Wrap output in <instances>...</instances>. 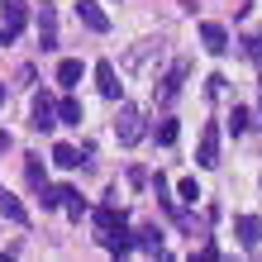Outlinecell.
Segmentation results:
<instances>
[{
  "instance_id": "2e32d148",
  "label": "cell",
  "mask_w": 262,
  "mask_h": 262,
  "mask_svg": "<svg viewBox=\"0 0 262 262\" xmlns=\"http://www.w3.org/2000/svg\"><path fill=\"white\" fill-rule=\"evenodd\" d=\"M81 62H76V57H67V62H57V86H76V81H81Z\"/></svg>"
},
{
  "instance_id": "7c38bea8",
  "label": "cell",
  "mask_w": 262,
  "mask_h": 262,
  "mask_svg": "<svg viewBox=\"0 0 262 262\" xmlns=\"http://www.w3.org/2000/svg\"><path fill=\"white\" fill-rule=\"evenodd\" d=\"M57 200L67 205V214H72V220H81V214H86V195L76 191V186H57Z\"/></svg>"
},
{
  "instance_id": "cb8c5ba5",
  "label": "cell",
  "mask_w": 262,
  "mask_h": 262,
  "mask_svg": "<svg viewBox=\"0 0 262 262\" xmlns=\"http://www.w3.org/2000/svg\"><path fill=\"white\" fill-rule=\"evenodd\" d=\"M0 105H5V81H0Z\"/></svg>"
},
{
  "instance_id": "3957f363",
  "label": "cell",
  "mask_w": 262,
  "mask_h": 262,
  "mask_svg": "<svg viewBox=\"0 0 262 262\" xmlns=\"http://www.w3.org/2000/svg\"><path fill=\"white\" fill-rule=\"evenodd\" d=\"M29 129H34V134H53L57 129V105H53V96H34V119H29Z\"/></svg>"
},
{
  "instance_id": "52a82bcc",
  "label": "cell",
  "mask_w": 262,
  "mask_h": 262,
  "mask_svg": "<svg viewBox=\"0 0 262 262\" xmlns=\"http://www.w3.org/2000/svg\"><path fill=\"white\" fill-rule=\"evenodd\" d=\"M186 72H191V62H172V72L158 81V100H162V105L177 100V91H181V81H186Z\"/></svg>"
},
{
  "instance_id": "d6986e66",
  "label": "cell",
  "mask_w": 262,
  "mask_h": 262,
  "mask_svg": "<svg viewBox=\"0 0 262 262\" xmlns=\"http://www.w3.org/2000/svg\"><path fill=\"white\" fill-rule=\"evenodd\" d=\"M152 191H158V205H162L167 214H177V200H172V186H167V177H158V181H152Z\"/></svg>"
},
{
  "instance_id": "7a4b0ae2",
  "label": "cell",
  "mask_w": 262,
  "mask_h": 262,
  "mask_svg": "<svg viewBox=\"0 0 262 262\" xmlns=\"http://www.w3.org/2000/svg\"><path fill=\"white\" fill-rule=\"evenodd\" d=\"M76 19H81L91 34H110V14L100 10V0H76Z\"/></svg>"
},
{
  "instance_id": "8992f818",
  "label": "cell",
  "mask_w": 262,
  "mask_h": 262,
  "mask_svg": "<svg viewBox=\"0 0 262 262\" xmlns=\"http://www.w3.org/2000/svg\"><path fill=\"white\" fill-rule=\"evenodd\" d=\"M200 43H205V53L224 57V53H229V29L214 24V19H205V24H200Z\"/></svg>"
},
{
  "instance_id": "ffe728a7",
  "label": "cell",
  "mask_w": 262,
  "mask_h": 262,
  "mask_svg": "<svg viewBox=\"0 0 262 262\" xmlns=\"http://www.w3.org/2000/svg\"><path fill=\"white\" fill-rule=\"evenodd\" d=\"M229 129H234V134H248V129H253V115L243 110V105H234V115H229Z\"/></svg>"
},
{
  "instance_id": "ba28073f",
  "label": "cell",
  "mask_w": 262,
  "mask_h": 262,
  "mask_svg": "<svg viewBox=\"0 0 262 262\" xmlns=\"http://www.w3.org/2000/svg\"><path fill=\"white\" fill-rule=\"evenodd\" d=\"M38 48H43V53L57 48V10H53V5L38 10Z\"/></svg>"
},
{
  "instance_id": "277c9868",
  "label": "cell",
  "mask_w": 262,
  "mask_h": 262,
  "mask_svg": "<svg viewBox=\"0 0 262 262\" xmlns=\"http://www.w3.org/2000/svg\"><path fill=\"white\" fill-rule=\"evenodd\" d=\"M195 167H220V124H205L195 148Z\"/></svg>"
},
{
  "instance_id": "7402d4cb",
  "label": "cell",
  "mask_w": 262,
  "mask_h": 262,
  "mask_svg": "<svg viewBox=\"0 0 262 262\" xmlns=\"http://www.w3.org/2000/svg\"><path fill=\"white\" fill-rule=\"evenodd\" d=\"M224 86H229V81H224V76H220V72H214V76H210V81H205V91H210V96H224Z\"/></svg>"
},
{
  "instance_id": "8fae6325",
  "label": "cell",
  "mask_w": 262,
  "mask_h": 262,
  "mask_svg": "<svg viewBox=\"0 0 262 262\" xmlns=\"http://www.w3.org/2000/svg\"><path fill=\"white\" fill-rule=\"evenodd\" d=\"M138 248L152 253V257H162V253H167V248H162V229H158V224H143V229H138Z\"/></svg>"
},
{
  "instance_id": "9c48e42d",
  "label": "cell",
  "mask_w": 262,
  "mask_h": 262,
  "mask_svg": "<svg viewBox=\"0 0 262 262\" xmlns=\"http://www.w3.org/2000/svg\"><path fill=\"white\" fill-rule=\"evenodd\" d=\"M96 86H100V96L105 100H119V72H115V62H96Z\"/></svg>"
},
{
  "instance_id": "9a60e30c",
  "label": "cell",
  "mask_w": 262,
  "mask_h": 262,
  "mask_svg": "<svg viewBox=\"0 0 262 262\" xmlns=\"http://www.w3.org/2000/svg\"><path fill=\"white\" fill-rule=\"evenodd\" d=\"M152 138H158L162 148H172V143H177V119H172V115H162L158 124H152Z\"/></svg>"
},
{
  "instance_id": "ac0fdd59",
  "label": "cell",
  "mask_w": 262,
  "mask_h": 262,
  "mask_svg": "<svg viewBox=\"0 0 262 262\" xmlns=\"http://www.w3.org/2000/svg\"><path fill=\"white\" fill-rule=\"evenodd\" d=\"M24 177H29V186H48V177H43V158H24Z\"/></svg>"
},
{
  "instance_id": "44dd1931",
  "label": "cell",
  "mask_w": 262,
  "mask_h": 262,
  "mask_svg": "<svg viewBox=\"0 0 262 262\" xmlns=\"http://www.w3.org/2000/svg\"><path fill=\"white\" fill-rule=\"evenodd\" d=\"M177 191H181V200H191V205H195V200H200V186H195V177H186V181H181V186H177Z\"/></svg>"
},
{
  "instance_id": "603a6c76",
  "label": "cell",
  "mask_w": 262,
  "mask_h": 262,
  "mask_svg": "<svg viewBox=\"0 0 262 262\" xmlns=\"http://www.w3.org/2000/svg\"><path fill=\"white\" fill-rule=\"evenodd\" d=\"M5 43H10V34H5V24H0V48H5Z\"/></svg>"
},
{
  "instance_id": "5bb4252c",
  "label": "cell",
  "mask_w": 262,
  "mask_h": 262,
  "mask_svg": "<svg viewBox=\"0 0 262 262\" xmlns=\"http://www.w3.org/2000/svg\"><path fill=\"white\" fill-rule=\"evenodd\" d=\"M53 167H62V172L81 167V148H72V143H57V148H53Z\"/></svg>"
},
{
  "instance_id": "e0dca14e",
  "label": "cell",
  "mask_w": 262,
  "mask_h": 262,
  "mask_svg": "<svg viewBox=\"0 0 262 262\" xmlns=\"http://www.w3.org/2000/svg\"><path fill=\"white\" fill-rule=\"evenodd\" d=\"M81 115H86V110H81V100H72V96L57 105V119H62V124H81Z\"/></svg>"
},
{
  "instance_id": "4fadbf2b",
  "label": "cell",
  "mask_w": 262,
  "mask_h": 262,
  "mask_svg": "<svg viewBox=\"0 0 262 262\" xmlns=\"http://www.w3.org/2000/svg\"><path fill=\"white\" fill-rule=\"evenodd\" d=\"M0 214H5V220L10 224H29V214H24V205H19V200H14L5 186H0Z\"/></svg>"
},
{
  "instance_id": "5b68a950",
  "label": "cell",
  "mask_w": 262,
  "mask_h": 262,
  "mask_svg": "<svg viewBox=\"0 0 262 262\" xmlns=\"http://www.w3.org/2000/svg\"><path fill=\"white\" fill-rule=\"evenodd\" d=\"M234 234H238V243L248 253L262 248V220H257V214H238V220H234Z\"/></svg>"
},
{
  "instance_id": "6da1fadb",
  "label": "cell",
  "mask_w": 262,
  "mask_h": 262,
  "mask_svg": "<svg viewBox=\"0 0 262 262\" xmlns=\"http://www.w3.org/2000/svg\"><path fill=\"white\" fill-rule=\"evenodd\" d=\"M115 138L124 148H134L138 138H143V110H134V105H119V115H115Z\"/></svg>"
},
{
  "instance_id": "30bf717a",
  "label": "cell",
  "mask_w": 262,
  "mask_h": 262,
  "mask_svg": "<svg viewBox=\"0 0 262 262\" xmlns=\"http://www.w3.org/2000/svg\"><path fill=\"white\" fill-rule=\"evenodd\" d=\"M24 19H29V5H24V0H5V14H0V24H5V34H10V38L24 29Z\"/></svg>"
}]
</instances>
